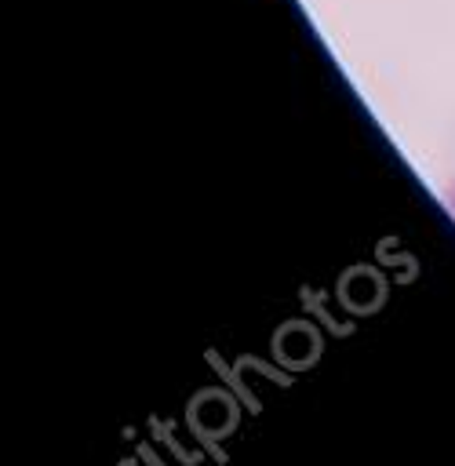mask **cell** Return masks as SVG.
<instances>
[{
  "instance_id": "6da1fadb",
  "label": "cell",
  "mask_w": 455,
  "mask_h": 466,
  "mask_svg": "<svg viewBox=\"0 0 455 466\" xmlns=\"http://www.w3.org/2000/svg\"><path fill=\"white\" fill-rule=\"evenodd\" d=\"M444 208H448V215L455 218V182H451V186L444 189Z\"/></svg>"
}]
</instances>
